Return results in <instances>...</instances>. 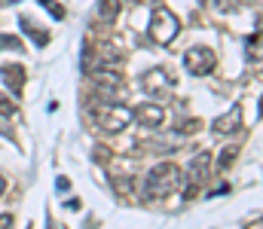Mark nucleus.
<instances>
[{
    "instance_id": "f257e3e1",
    "label": "nucleus",
    "mask_w": 263,
    "mask_h": 229,
    "mask_svg": "<svg viewBox=\"0 0 263 229\" xmlns=\"http://www.w3.org/2000/svg\"><path fill=\"white\" fill-rule=\"evenodd\" d=\"M184 183V171L175 165V162H159L147 171V180H144V202H162L168 196H175Z\"/></svg>"
},
{
    "instance_id": "f03ea898",
    "label": "nucleus",
    "mask_w": 263,
    "mask_h": 229,
    "mask_svg": "<svg viewBox=\"0 0 263 229\" xmlns=\"http://www.w3.org/2000/svg\"><path fill=\"white\" fill-rule=\"evenodd\" d=\"M178 31H181L178 15L172 9H165V6H156L153 15H150V40L159 43V46H168L178 37Z\"/></svg>"
},
{
    "instance_id": "7ed1b4c3",
    "label": "nucleus",
    "mask_w": 263,
    "mask_h": 229,
    "mask_svg": "<svg viewBox=\"0 0 263 229\" xmlns=\"http://www.w3.org/2000/svg\"><path fill=\"white\" fill-rule=\"evenodd\" d=\"M95 110H98V126H101L104 132H110V135L123 132L132 122V110L123 107V104H107V101H104V104H98Z\"/></svg>"
},
{
    "instance_id": "20e7f679",
    "label": "nucleus",
    "mask_w": 263,
    "mask_h": 229,
    "mask_svg": "<svg viewBox=\"0 0 263 229\" xmlns=\"http://www.w3.org/2000/svg\"><path fill=\"white\" fill-rule=\"evenodd\" d=\"M184 68L193 76H208L217 68V58H214V52H211L208 46H193V49H187V55H184Z\"/></svg>"
},
{
    "instance_id": "39448f33",
    "label": "nucleus",
    "mask_w": 263,
    "mask_h": 229,
    "mask_svg": "<svg viewBox=\"0 0 263 229\" xmlns=\"http://www.w3.org/2000/svg\"><path fill=\"white\" fill-rule=\"evenodd\" d=\"M208 168H211L208 153H199V156H193V162H190V168H187V196H193L199 186L208 180Z\"/></svg>"
},
{
    "instance_id": "423d86ee",
    "label": "nucleus",
    "mask_w": 263,
    "mask_h": 229,
    "mask_svg": "<svg viewBox=\"0 0 263 229\" xmlns=\"http://www.w3.org/2000/svg\"><path fill=\"white\" fill-rule=\"evenodd\" d=\"M89 79H92V82H95V89H98V92H104V98H107V95H114V92L120 89L123 74H120L117 68H98V71H89Z\"/></svg>"
},
{
    "instance_id": "0eeeda50",
    "label": "nucleus",
    "mask_w": 263,
    "mask_h": 229,
    "mask_svg": "<svg viewBox=\"0 0 263 229\" xmlns=\"http://www.w3.org/2000/svg\"><path fill=\"white\" fill-rule=\"evenodd\" d=\"M141 82H144V92H150L153 98H159V95H172V76H168V71H162V68L147 71Z\"/></svg>"
},
{
    "instance_id": "6e6552de",
    "label": "nucleus",
    "mask_w": 263,
    "mask_h": 229,
    "mask_svg": "<svg viewBox=\"0 0 263 229\" xmlns=\"http://www.w3.org/2000/svg\"><path fill=\"white\" fill-rule=\"evenodd\" d=\"M132 119L144 129H159L165 122V110L159 104H141L138 110H132Z\"/></svg>"
},
{
    "instance_id": "1a4fd4ad",
    "label": "nucleus",
    "mask_w": 263,
    "mask_h": 229,
    "mask_svg": "<svg viewBox=\"0 0 263 229\" xmlns=\"http://www.w3.org/2000/svg\"><path fill=\"white\" fill-rule=\"evenodd\" d=\"M239 129H242V107L239 104L230 107V113H223V116H217L211 122V132L214 135H236Z\"/></svg>"
},
{
    "instance_id": "9d476101",
    "label": "nucleus",
    "mask_w": 263,
    "mask_h": 229,
    "mask_svg": "<svg viewBox=\"0 0 263 229\" xmlns=\"http://www.w3.org/2000/svg\"><path fill=\"white\" fill-rule=\"evenodd\" d=\"M120 9H123V0H98V18L104 25H114L120 18Z\"/></svg>"
},
{
    "instance_id": "9b49d317",
    "label": "nucleus",
    "mask_w": 263,
    "mask_h": 229,
    "mask_svg": "<svg viewBox=\"0 0 263 229\" xmlns=\"http://www.w3.org/2000/svg\"><path fill=\"white\" fill-rule=\"evenodd\" d=\"M3 79L9 82L12 95H22V86H25V68H22V65H6V68H3Z\"/></svg>"
},
{
    "instance_id": "f8f14e48",
    "label": "nucleus",
    "mask_w": 263,
    "mask_h": 229,
    "mask_svg": "<svg viewBox=\"0 0 263 229\" xmlns=\"http://www.w3.org/2000/svg\"><path fill=\"white\" fill-rule=\"evenodd\" d=\"M22 28L28 31V37H34V40H37V46H46V43H49V34H46L43 28H37V25H31L28 18H22Z\"/></svg>"
},
{
    "instance_id": "ddd939ff",
    "label": "nucleus",
    "mask_w": 263,
    "mask_h": 229,
    "mask_svg": "<svg viewBox=\"0 0 263 229\" xmlns=\"http://www.w3.org/2000/svg\"><path fill=\"white\" fill-rule=\"evenodd\" d=\"M236 156H239L236 147H223V150H220V159H217V168H230V165L236 162Z\"/></svg>"
},
{
    "instance_id": "4468645a",
    "label": "nucleus",
    "mask_w": 263,
    "mask_h": 229,
    "mask_svg": "<svg viewBox=\"0 0 263 229\" xmlns=\"http://www.w3.org/2000/svg\"><path fill=\"white\" fill-rule=\"evenodd\" d=\"M40 6H46V9H49L55 18H65V6H62L59 0H40Z\"/></svg>"
},
{
    "instance_id": "2eb2a0df",
    "label": "nucleus",
    "mask_w": 263,
    "mask_h": 229,
    "mask_svg": "<svg viewBox=\"0 0 263 229\" xmlns=\"http://www.w3.org/2000/svg\"><path fill=\"white\" fill-rule=\"evenodd\" d=\"M0 116H15V104L0 92Z\"/></svg>"
},
{
    "instance_id": "dca6fc26",
    "label": "nucleus",
    "mask_w": 263,
    "mask_h": 229,
    "mask_svg": "<svg viewBox=\"0 0 263 229\" xmlns=\"http://www.w3.org/2000/svg\"><path fill=\"white\" fill-rule=\"evenodd\" d=\"M0 46H9V49H22V43L15 37H0Z\"/></svg>"
},
{
    "instance_id": "f3484780",
    "label": "nucleus",
    "mask_w": 263,
    "mask_h": 229,
    "mask_svg": "<svg viewBox=\"0 0 263 229\" xmlns=\"http://www.w3.org/2000/svg\"><path fill=\"white\" fill-rule=\"evenodd\" d=\"M12 226V214H0V229H9Z\"/></svg>"
},
{
    "instance_id": "a211bd4d",
    "label": "nucleus",
    "mask_w": 263,
    "mask_h": 229,
    "mask_svg": "<svg viewBox=\"0 0 263 229\" xmlns=\"http://www.w3.org/2000/svg\"><path fill=\"white\" fill-rule=\"evenodd\" d=\"M6 193V177H0V196Z\"/></svg>"
}]
</instances>
